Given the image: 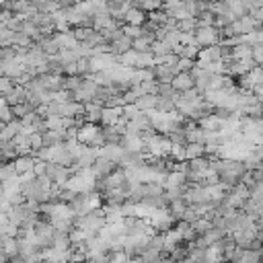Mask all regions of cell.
I'll return each instance as SVG.
<instances>
[{"mask_svg": "<svg viewBox=\"0 0 263 263\" xmlns=\"http://www.w3.org/2000/svg\"><path fill=\"white\" fill-rule=\"evenodd\" d=\"M76 140L80 142V144H88V146H97V144H101L105 138H103V132L95 125V123H82V127L76 132Z\"/></svg>", "mask_w": 263, "mask_h": 263, "instance_id": "cell-1", "label": "cell"}, {"mask_svg": "<svg viewBox=\"0 0 263 263\" xmlns=\"http://www.w3.org/2000/svg\"><path fill=\"white\" fill-rule=\"evenodd\" d=\"M195 43H197V47L199 45H214V41H216V37H218V31L214 29V27H197V31H195Z\"/></svg>", "mask_w": 263, "mask_h": 263, "instance_id": "cell-2", "label": "cell"}, {"mask_svg": "<svg viewBox=\"0 0 263 263\" xmlns=\"http://www.w3.org/2000/svg\"><path fill=\"white\" fill-rule=\"evenodd\" d=\"M171 86L175 90H179V92H187V90H191L195 86V80H193V76L189 72H177L173 82H171Z\"/></svg>", "mask_w": 263, "mask_h": 263, "instance_id": "cell-3", "label": "cell"}, {"mask_svg": "<svg viewBox=\"0 0 263 263\" xmlns=\"http://www.w3.org/2000/svg\"><path fill=\"white\" fill-rule=\"evenodd\" d=\"M35 162H37V158H35L33 154H27V156H16V158L12 160V164H14V171H16V175L33 173V168H35Z\"/></svg>", "mask_w": 263, "mask_h": 263, "instance_id": "cell-4", "label": "cell"}, {"mask_svg": "<svg viewBox=\"0 0 263 263\" xmlns=\"http://www.w3.org/2000/svg\"><path fill=\"white\" fill-rule=\"evenodd\" d=\"M4 101L8 103V107H14L18 103H25L27 101V88L23 84H14V88L4 97Z\"/></svg>", "mask_w": 263, "mask_h": 263, "instance_id": "cell-5", "label": "cell"}, {"mask_svg": "<svg viewBox=\"0 0 263 263\" xmlns=\"http://www.w3.org/2000/svg\"><path fill=\"white\" fill-rule=\"evenodd\" d=\"M53 41H55V45L60 47V49H76V37H74V33H58L55 37H53Z\"/></svg>", "mask_w": 263, "mask_h": 263, "instance_id": "cell-6", "label": "cell"}, {"mask_svg": "<svg viewBox=\"0 0 263 263\" xmlns=\"http://www.w3.org/2000/svg\"><path fill=\"white\" fill-rule=\"evenodd\" d=\"M144 12L140 10V8H129L127 12H125V21H127V25H136V27H142V23H144Z\"/></svg>", "mask_w": 263, "mask_h": 263, "instance_id": "cell-7", "label": "cell"}, {"mask_svg": "<svg viewBox=\"0 0 263 263\" xmlns=\"http://www.w3.org/2000/svg\"><path fill=\"white\" fill-rule=\"evenodd\" d=\"M101 111H103V109H101L99 103H95V101H90V103L84 105V113H86V117H88L90 123H95V121L101 119Z\"/></svg>", "mask_w": 263, "mask_h": 263, "instance_id": "cell-8", "label": "cell"}, {"mask_svg": "<svg viewBox=\"0 0 263 263\" xmlns=\"http://www.w3.org/2000/svg\"><path fill=\"white\" fill-rule=\"evenodd\" d=\"M203 152H205L203 144H187V146H185V158H189V160L199 158Z\"/></svg>", "mask_w": 263, "mask_h": 263, "instance_id": "cell-9", "label": "cell"}, {"mask_svg": "<svg viewBox=\"0 0 263 263\" xmlns=\"http://www.w3.org/2000/svg\"><path fill=\"white\" fill-rule=\"evenodd\" d=\"M10 111H12V117H14V119H23L27 113H31V111H35V109L25 101V103H18V105L10 107Z\"/></svg>", "mask_w": 263, "mask_h": 263, "instance_id": "cell-10", "label": "cell"}, {"mask_svg": "<svg viewBox=\"0 0 263 263\" xmlns=\"http://www.w3.org/2000/svg\"><path fill=\"white\" fill-rule=\"evenodd\" d=\"M12 177H18L16 171H14V164L12 162H6V164H0V183L12 179Z\"/></svg>", "mask_w": 263, "mask_h": 263, "instance_id": "cell-11", "label": "cell"}, {"mask_svg": "<svg viewBox=\"0 0 263 263\" xmlns=\"http://www.w3.org/2000/svg\"><path fill=\"white\" fill-rule=\"evenodd\" d=\"M12 45H14V33L4 27L0 31V47H12Z\"/></svg>", "mask_w": 263, "mask_h": 263, "instance_id": "cell-12", "label": "cell"}, {"mask_svg": "<svg viewBox=\"0 0 263 263\" xmlns=\"http://www.w3.org/2000/svg\"><path fill=\"white\" fill-rule=\"evenodd\" d=\"M14 88V80L8 76H0V97H6Z\"/></svg>", "mask_w": 263, "mask_h": 263, "instance_id": "cell-13", "label": "cell"}, {"mask_svg": "<svg viewBox=\"0 0 263 263\" xmlns=\"http://www.w3.org/2000/svg\"><path fill=\"white\" fill-rule=\"evenodd\" d=\"M31 45V37L23 31H16L14 33V47H29Z\"/></svg>", "mask_w": 263, "mask_h": 263, "instance_id": "cell-14", "label": "cell"}, {"mask_svg": "<svg viewBox=\"0 0 263 263\" xmlns=\"http://www.w3.org/2000/svg\"><path fill=\"white\" fill-rule=\"evenodd\" d=\"M154 263H175V261H173V259H160V257H158Z\"/></svg>", "mask_w": 263, "mask_h": 263, "instance_id": "cell-15", "label": "cell"}, {"mask_svg": "<svg viewBox=\"0 0 263 263\" xmlns=\"http://www.w3.org/2000/svg\"><path fill=\"white\" fill-rule=\"evenodd\" d=\"M6 2H8V0H0V6H6Z\"/></svg>", "mask_w": 263, "mask_h": 263, "instance_id": "cell-16", "label": "cell"}]
</instances>
